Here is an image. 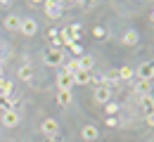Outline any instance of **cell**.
Instances as JSON below:
<instances>
[{
	"mask_svg": "<svg viewBox=\"0 0 154 142\" xmlns=\"http://www.w3.org/2000/svg\"><path fill=\"white\" fill-rule=\"evenodd\" d=\"M135 74H137L140 81H154V64L152 62H142V64L135 69Z\"/></svg>",
	"mask_w": 154,
	"mask_h": 142,
	"instance_id": "1",
	"label": "cell"
},
{
	"mask_svg": "<svg viewBox=\"0 0 154 142\" xmlns=\"http://www.w3.org/2000/svg\"><path fill=\"white\" fill-rule=\"evenodd\" d=\"M19 33H24V36H36V33H38V24H36V19H31V17L21 19Z\"/></svg>",
	"mask_w": 154,
	"mask_h": 142,
	"instance_id": "2",
	"label": "cell"
},
{
	"mask_svg": "<svg viewBox=\"0 0 154 142\" xmlns=\"http://www.w3.org/2000/svg\"><path fill=\"white\" fill-rule=\"evenodd\" d=\"M40 130H43L48 137H57V133H59V123L55 121V119H45V121L40 123Z\"/></svg>",
	"mask_w": 154,
	"mask_h": 142,
	"instance_id": "3",
	"label": "cell"
},
{
	"mask_svg": "<svg viewBox=\"0 0 154 142\" xmlns=\"http://www.w3.org/2000/svg\"><path fill=\"white\" fill-rule=\"evenodd\" d=\"M64 62V52L62 50H50V52H45V64L48 66H59Z\"/></svg>",
	"mask_w": 154,
	"mask_h": 142,
	"instance_id": "4",
	"label": "cell"
},
{
	"mask_svg": "<svg viewBox=\"0 0 154 142\" xmlns=\"http://www.w3.org/2000/svg\"><path fill=\"white\" fill-rule=\"evenodd\" d=\"M71 88H74V76L62 71L57 76V90H71Z\"/></svg>",
	"mask_w": 154,
	"mask_h": 142,
	"instance_id": "5",
	"label": "cell"
},
{
	"mask_svg": "<svg viewBox=\"0 0 154 142\" xmlns=\"http://www.w3.org/2000/svg\"><path fill=\"white\" fill-rule=\"evenodd\" d=\"M2 125L5 128H14V125H19V111H2Z\"/></svg>",
	"mask_w": 154,
	"mask_h": 142,
	"instance_id": "6",
	"label": "cell"
},
{
	"mask_svg": "<svg viewBox=\"0 0 154 142\" xmlns=\"http://www.w3.org/2000/svg\"><path fill=\"white\" fill-rule=\"evenodd\" d=\"M45 14H48L50 19H59V17H62V5L48 0V2H45Z\"/></svg>",
	"mask_w": 154,
	"mask_h": 142,
	"instance_id": "7",
	"label": "cell"
},
{
	"mask_svg": "<svg viewBox=\"0 0 154 142\" xmlns=\"http://www.w3.org/2000/svg\"><path fill=\"white\" fill-rule=\"evenodd\" d=\"M19 26H21L19 14H7V17H5V29H7V31H19Z\"/></svg>",
	"mask_w": 154,
	"mask_h": 142,
	"instance_id": "8",
	"label": "cell"
},
{
	"mask_svg": "<svg viewBox=\"0 0 154 142\" xmlns=\"http://www.w3.org/2000/svg\"><path fill=\"white\" fill-rule=\"evenodd\" d=\"M93 81V71H76L74 74V85H88Z\"/></svg>",
	"mask_w": 154,
	"mask_h": 142,
	"instance_id": "9",
	"label": "cell"
},
{
	"mask_svg": "<svg viewBox=\"0 0 154 142\" xmlns=\"http://www.w3.org/2000/svg\"><path fill=\"white\" fill-rule=\"evenodd\" d=\"M109 97H112V90H109V88L100 85V88L95 90V102H100V104H107V102H109Z\"/></svg>",
	"mask_w": 154,
	"mask_h": 142,
	"instance_id": "10",
	"label": "cell"
},
{
	"mask_svg": "<svg viewBox=\"0 0 154 142\" xmlns=\"http://www.w3.org/2000/svg\"><path fill=\"white\" fill-rule=\"evenodd\" d=\"M81 135H83V140H88V142H95V140H97V135H100V130H97L95 125H83Z\"/></svg>",
	"mask_w": 154,
	"mask_h": 142,
	"instance_id": "11",
	"label": "cell"
},
{
	"mask_svg": "<svg viewBox=\"0 0 154 142\" xmlns=\"http://www.w3.org/2000/svg\"><path fill=\"white\" fill-rule=\"evenodd\" d=\"M78 66H81V71H93L95 59H93L90 55H83V57H78Z\"/></svg>",
	"mask_w": 154,
	"mask_h": 142,
	"instance_id": "12",
	"label": "cell"
},
{
	"mask_svg": "<svg viewBox=\"0 0 154 142\" xmlns=\"http://www.w3.org/2000/svg\"><path fill=\"white\" fill-rule=\"evenodd\" d=\"M57 104L59 107H69L71 104V90H57Z\"/></svg>",
	"mask_w": 154,
	"mask_h": 142,
	"instance_id": "13",
	"label": "cell"
},
{
	"mask_svg": "<svg viewBox=\"0 0 154 142\" xmlns=\"http://www.w3.org/2000/svg\"><path fill=\"white\" fill-rule=\"evenodd\" d=\"M140 107L145 109V114H154V97H152V95L140 97Z\"/></svg>",
	"mask_w": 154,
	"mask_h": 142,
	"instance_id": "14",
	"label": "cell"
},
{
	"mask_svg": "<svg viewBox=\"0 0 154 142\" xmlns=\"http://www.w3.org/2000/svg\"><path fill=\"white\" fill-rule=\"evenodd\" d=\"M149 90H152V81H137V85H135V92H137L140 97L149 95Z\"/></svg>",
	"mask_w": 154,
	"mask_h": 142,
	"instance_id": "15",
	"label": "cell"
},
{
	"mask_svg": "<svg viewBox=\"0 0 154 142\" xmlns=\"http://www.w3.org/2000/svg\"><path fill=\"white\" fill-rule=\"evenodd\" d=\"M48 33H50V41H52V50H59V47L64 45V38L59 36V31L52 29V31H48Z\"/></svg>",
	"mask_w": 154,
	"mask_h": 142,
	"instance_id": "16",
	"label": "cell"
},
{
	"mask_svg": "<svg viewBox=\"0 0 154 142\" xmlns=\"http://www.w3.org/2000/svg\"><path fill=\"white\" fill-rule=\"evenodd\" d=\"M33 78V66L31 64H24L19 69V81H31Z\"/></svg>",
	"mask_w": 154,
	"mask_h": 142,
	"instance_id": "17",
	"label": "cell"
},
{
	"mask_svg": "<svg viewBox=\"0 0 154 142\" xmlns=\"http://www.w3.org/2000/svg\"><path fill=\"white\" fill-rule=\"evenodd\" d=\"M137 41H140V36H137V31H133V29L123 33V43H126V45H135Z\"/></svg>",
	"mask_w": 154,
	"mask_h": 142,
	"instance_id": "18",
	"label": "cell"
},
{
	"mask_svg": "<svg viewBox=\"0 0 154 142\" xmlns=\"http://www.w3.org/2000/svg\"><path fill=\"white\" fill-rule=\"evenodd\" d=\"M119 76H121V81H131L135 76V69H131V66H121L119 69Z\"/></svg>",
	"mask_w": 154,
	"mask_h": 142,
	"instance_id": "19",
	"label": "cell"
},
{
	"mask_svg": "<svg viewBox=\"0 0 154 142\" xmlns=\"http://www.w3.org/2000/svg\"><path fill=\"white\" fill-rule=\"evenodd\" d=\"M0 95H12V81L0 78Z\"/></svg>",
	"mask_w": 154,
	"mask_h": 142,
	"instance_id": "20",
	"label": "cell"
},
{
	"mask_svg": "<svg viewBox=\"0 0 154 142\" xmlns=\"http://www.w3.org/2000/svg\"><path fill=\"white\" fill-rule=\"evenodd\" d=\"M64 71H66V74H71V76H74L76 71H81V66H78V59H76V57H74V59H71L66 66H64Z\"/></svg>",
	"mask_w": 154,
	"mask_h": 142,
	"instance_id": "21",
	"label": "cell"
},
{
	"mask_svg": "<svg viewBox=\"0 0 154 142\" xmlns=\"http://www.w3.org/2000/svg\"><path fill=\"white\" fill-rule=\"evenodd\" d=\"M93 36H95L97 41H104V38H107V31H104L102 26H95V29H93Z\"/></svg>",
	"mask_w": 154,
	"mask_h": 142,
	"instance_id": "22",
	"label": "cell"
},
{
	"mask_svg": "<svg viewBox=\"0 0 154 142\" xmlns=\"http://www.w3.org/2000/svg\"><path fill=\"white\" fill-rule=\"evenodd\" d=\"M104 111L112 116V114H116V111H119V107H116L114 102H107V104H104Z\"/></svg>",
	"mask_w": 154,
	"mask_h": 142,
	"instance_id": "23",
	"label": "cell"
},
{
	"mask_svg": "<svg viewBox=\"0 0 154 142\" xmlns=\"http://www.w3.org/2000/svg\"><path fill=\"white\" fill-rule=\"evenodd\" d=\"M107 81H112V83H119V81H121L119 71H109V74H107Z\"/></svg>",
	"mask_w": 154,
	"mask_h": 142,
	"instance_id": "24",
	"label": "cell"
},
{
	"mask_svg": "<svg viewBox=\"0 0 154 142\" xmlns=\"http://www.w3.org/2000/svg\"><path fill=\"white\" fill-rule=\"evenodd\" d=\"M107 125H109V128H116V119H112V116H109V119H107Z\"/></svg>",
	"mask_w": 154,
	"mask_h": 142,
	"instance_id": "25",
	"label": "cell"
},
{
	"mask_svg": "<svg viewBox=\"0 0 154 142\" xmlns=\"http://www.w3.org/2000/svg\"><path fill=\"white\" fill-rule=\"evenodd\" d=\"M147 123H149V125H154V114H147Z\"/></svg>",
	"mask_w": 154,
	"mask_h": 142,
	"instance_id": "26",
	"label": "cell"
},
{
	"mask_svg": "<svg viewBox=\"0 0 154 142\" xmlns=\"http://www.w3.org/2000/svg\"><path fill=\"white\" fill-rule=\"evenodd\" d=\"M48 142H62V137H59V135L57 137H48Z\"/></svg>",
	"mask_w": 154,
	"mask_h": 142,
	"instance_id": "27",
	"label": "cell"
},
{
	"mask_svg": "<svg viewBox=\"0 0 154 142\" xmlns=\"http://www.w3.org/2000/svg\"><path fill=\"white\" fill-rule=\"evenodd\" d=\"M0 78H2V64H0Z\"/></svg>",
	"mask_w": 154,
	"mask_h": 142,
	"instance_id": "28",
	"label": "cell"
},
{
	"mask_svg": "<svg viewBox=\"0 0 154 142\" xmlns=\"http://www.w3.org/2000/svg\"><path fill=\"white\" fill-rule=\"evenodd\" d=\"M152 24H154V12H152Z\"/></svg>",
	"mask_w": 154,
	"mask_h": 142,
	"instance_id": "29",
	"label": "cell"
},
{
	"mask_svg": "<svg viewBox=\"0 0 154 142\" xmlns=\"http://www.w3.org/2000/svg\"><path fill=\"white\" fill-rule=\"evenodd\" d=\"M152 83H154V81H152Z\"/></svg>",
	"mask_w": 154,
	"mask_h": 142,
	"instance_id": "30",
	"label": "cell"
}]
</instances>
